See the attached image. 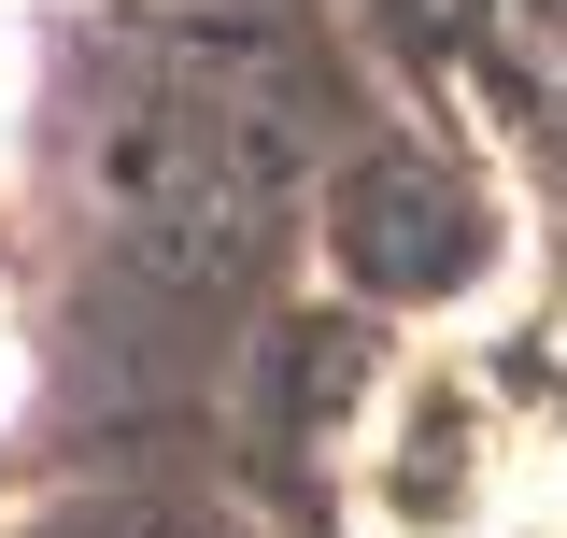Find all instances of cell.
Instances as JSON below:
<instances>
[{
	"label": "cell",
	"mask_w": 567,
	"mask_h": 538,
	"mask_svg": "<svg viewBox=\"0 0 567 538\" xmlns=\"http://www.w3.org/2000/svg\"><path fill=\"white\" fill-rule=\"evenodd\" d=\"M14 14H29V0H0V29H14Z\"/></svg>",
	"instance_id": "3"
},
{
	"label": "cell",
	"mask_w": 567,
	"mask_h": 538,
	"mask_svg": "<svg viewBox=\"0 0 567 538\" xmlns=\"http://www.w3.org/2000/svg\"><path fill=\"white\" fill-rule=\"evenodd\" d=\"M14 383H29V354H14V327H0V411H14Z\"/></svg>",
	"instance_id": "2"
},
{
	"label": "cell",
	"mask_w": 567,
	"mask_h": 538,
	"mask_svg": "<svg viewBox=\"0 0 567 538\" xmlns=\"http://www.w3.org/2000/svg\"><path fill=\"white\" fill-rule=\"evenodd\" d=\"M14 128H29V29H0V156H14Z\"/></svg>",
	"instance_id": "1"
}]
</instances>
